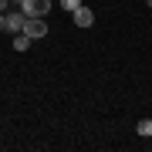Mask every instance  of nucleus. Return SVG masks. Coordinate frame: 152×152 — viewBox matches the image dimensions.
<instances>
[{"instance_id":"nucleus-1","label":"nucleus","mask_w":152,"mask_h":152,"mask_svg":"<svg viewBox=\"0 0 152 152\" xmlns=\"http://www.w3.org/2000/svg\"><path fill=\"white\" fill-rule=\"evenodd\" d=\"M24 34H27L31 41H41L44 34H48V20H44V17H27V24H24Z\"/></svg>"},{"instance_id":"nucleus-2","label":"nucleus","mask_w":152,"mask_h":152,"mask_svg":"<svg viewBox=\"0 0 152 152\" xmlns=\"http://www.w3.org/2000/svg\"><path fill=\"white\" fill-rule=\"evenodd\" d=\"M20 10L27 14V17H48L51 0H24V4H20Z\"/></svg>"},{"instance_id":"nucleus-3","label":"nucleus","mask_w":152,"mask_h":152,"mask_svg":"<svg viewBox=\"0 0 152 152\" xmlns=\"http://www.w3.org/2000/svg\"><path fill=\"white\" fill-rule=\"evenodd\" d=\"M24 24H27V14L17 10V7H10V10H7V31H10V34H20Z\"/></svg>"},{"instance_id":"nucleus-4","label":"nucleus","mask_w":152,"mask_h":152,"mask_svg":"<svg viewBox=\"0 0 152 152\" xmlns=\"http://www.w3.org/2000/svg\"><path fill=\"white\" fill-rule=\"evenodd\" d=\"M71 17H75L78 27H91V24H95V14L88 10V7H78V10H71Z\"/></svg>"},{"instance_id":"nucleus-5","label":"nucleus","mask_w":152,"mask_h":152,"mask_svg":"<svg viewBox=\"0 0 152 152\" xmlns=\"http://www.w3.org/2000/svg\"><path fill=\"white\" fill-rule=\"evenodd\" d=\"M27 48H31V37H27V34H24V31L14 34V51H17V54H20V51H27Z\"/></svg>"},{"instance_id":"nucleus-6","label":"nucleus","mask_w":152,"mask_h":152,"mask_svg":"<svg viewBox=\"0 0 152 152\" xmlns=\"http://www.w3.org/2000/svg\"><path fill=\"white\" fill-rule=\"evenodd\" d=\"M135 132H139V135H145V139H149V135H152V118H142V122L135 125Z\"/></svg>"},{"instance_id":"nucleus-7","label":"nucleus","mask_w":152,"mask_h":152,"mask_svg":"<svg viewBox=\"0 0 152 152\" xmlns=\"http://www.w3.org/2000/svg\"><path fill=\"white\" fill-rule=\"evenodd\" d=\"M61 7L71 14V10H78V7H81V0H61Z\"/></svg>"},{"instance_id":"nucleus-8","label":"nucleus","mask_w":152,"mask_h":152,"mask_svg":"<svg viewBox=\"0 0 152 152\" xmlns=\"http://www.w3.org/2000/svg\"><path fill=\"white\" fill-rule=\"evenodd\" d=\"M10 10V0H0V14H7Z\"/></svg>"},{"instance_id":"nucleus-9","label":"nucleus","mask_w":152,"mask_h":152,"mask_svg":"<svg viewBox=\"0 0 152 152\" xmlns=\"http://www.w3.org/2000/svg\"><path fill=\"white\" fill-rule=\"evenodd\" d=\"M0 31H7V14H0Z\"/></svg>"},{"instance_id":"nucleus-10","label":"nucleus","mask_w":152,"mask_h":152,"mask_svg":"<svg viewBox=\"0 0 152 152\" xmlns=\"http://www.w3.org/2000/svg\"><path fill=\"white\" fill-rule=\"evenodd\" d=\"M10 4H24V0H10Z\"/></svg>"},{"instance_id":"nucleus-11","label":"nucleus","mask_w":152,"mask_h":152,"mask_svg":"<svg viewBox=\"0 0 152 152\" xmlns=\"http://www.w3.org/2000/svg\"><path fill=\"white\" fill-rule=\"evenodd\" d=\"M145 7H152V0H145Z\"/></svg>"}]
</instances>
